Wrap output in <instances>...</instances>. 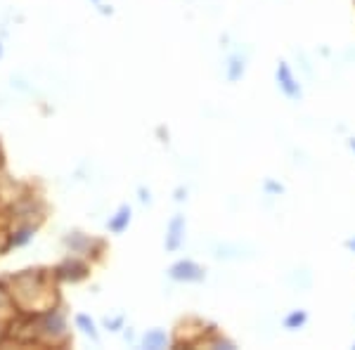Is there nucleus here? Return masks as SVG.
<instances>
[{"mask_svg":"<svg viewBox=\"0 0 355 350\" xmlns=\"http://www.w3.org/2000/svg\"><path fill=\"white\" fill-rule=\"evenodd\" d=\"M130 218H133V211H130V206L128 204L119 206L116 213L110 216V220H107V229H110L112 234H121V232H125V229H128Z\"/></svg>","mask_w":355,"mask_h":350,"instance_id":"8","label":"nucleus"},{"mask_svg":"<svg viewBox=\"0 0 355 350\" xmlns=\"http://www.w3.org/2000/svg\"><path fill=\"white\" fill-rule=\"evenodd\" d=\"M123 322H125V317L123 315H116V317H107V329L110 331H119V329H123Z\"/></svg>","mask_w":355,"mask_h":350,"instance_id":"16","label":"nucleus"},{"mask_svg":"<svg viewBox=\"0 0 355 350\" xmlns=\"http://www.w3.org/2000/svg\"><path fill=\"white\" fill-rule=\"evenodd\" d=\"M8 326H10V322H0V341H3L5 334H8Z\"/></svg>","mask_w":355,"mask_h":350,"instance_id":"19","label":"nucleus"},{"mask_svg":"<svg viewBox=\"0 0 355 350\" xmlns=\"http://www.w3.org/2000/svg\"><path fill=\"white\" fill-rule=\"evenodd\" d=\"M306 324H308V310H303V308L289 310V313L284 315V320H282V326L287 331H299Z\"/></svg>","mask_w":355,"mask_h":350,"instance_id":"9","label":"nucleus"},{"mask_svg":"<svg viewBox=\"0 0 355 350\" xmlns=\"http://www.w3.org/2000/svg\"><path fill=\"white\" fill-rule=\"evenodd\" d=\"M76 326L78 329L83 331L85 336H90L93 341H100V334H97V326H95V322H93V317L90 315H76Z\"/></svg>","mask_w":355,"mask_h":350,"instance_id":"13","label":"nucleus"},{"mask_svg":"<svg viewBox=\"0 0 355 350\" xmlns=\"http://www.w3.org/2000/svg\"><path fill=\"white\" fill-rule=\"evenodd\" d=\"M353 3H355V0H353Z\"/></svg>","mask_w":355,"mask_h":350,"instance_id":"25","label":"nucleus"},{"mask_svg":"<svg viewBox=\"0 0 355 350\" xmlns=\"http://www.w3.org/2000/svg\"><path fill=\"white\" fill-rule=\"evenodd\" d=\"M246 73V55L242 53H232L227 57V64H225V78L230 83H239Z\"/></svg>","mask_w":355,"mask_h":350,"instance_id":"7","label":"nucleus"},{"mask_svg":"<svg viewBox=\"0 0 355 350\" xmlns=\"http://www.w3.org/2000/svg\"><path fill=\"white\" fill-rule=\"evenodd\" d=\"M36 322H38V338H41V343L67 341V322H64V317H62V313H57L55 308L41 313V317H38Z\"/></svg>","mask_w":355,"mask_h":350,"instance_id":"2","label":"nucleus"},{"mask_svg":"<svg viewBox=\"0 0 355 350\" xmlns=\"http://www.w3.org/2000/svg\"><path fill=\"white\" fill-rule=\"evenodd\" d=\"M0 57H3V45H0Z\"/></svg>","mask_w":355,"mask_h":350,"instance_id":"22","label":"nucleus"},{"mask_svg":"<svg viewBox=\"0 0 355 350\" xmlns=\"http://www.w3.org/2000/svg\"><path fill=\"white\" fill-rule=\"evenodd\" d=\"M168 277L173 279V282H180V284H199V282H204L206 270L199 265L197 261L180 258V261H175L173 265L168 268Z\"/></svg>","mask_w":355,"mask_h":350,"instance_id":"4","label":"nucleus"},{"mask_svg":"<svg viewBox=\"0 0 355 350\" xmlns=\"http://www.w3.org/2000/svg\"><path fill=\"white\" fill-rule=\"evenodd\" d=\"M187 197V189H182V187H178L175 189V202H182V199Z\"/></svg>","mask_w":355,"mask_h":350,"instance_id":"18","label":"nucleus"},{"mask_svg":"<svg viewBox=\"0 0 355 350\" xmlns=\"http://www.w3.org/2000/svg\"><path fill=\"white\" fill-rule=\"evenodd\" d=\"M140 199H142V202H150V192H145V189H140Z\"/></svg>","mask_w":355,"mask_h":350,"instance_id":"20","label":"nucleus"},{"mask_svg":"<svg viewBox=\"0 0 355 350\" xmlns=\"http://www.w3.org/2000/svg\"><path fill=\"white\" fill-rule=\"evenodd\" d=\"M263 192H266L268 197H279V194H284V185L277 180H272V177H266V182H263Z\"/></svg>","mask_w":355,"mask_h":350,"instance_id":"15","label":"nucleus"},{"mask_svg":"<svg viewBox=\"0 0 355 350\" xmlns=\"http://www.w3.org/2000/svg\"><path fill=\"white\" fill-rule=\"evenodd\" d=\"M353 348H355V343H353Z\"/></svg>","mask_w":355,"mask_h":350,"instance_id":"24","label":"nucleus"},{"mask_svg":"<svg viewBox=\"0 0 355 350\" xmlns=\"http://www.w3.org/2000/svg\"><path fill=\"white\" fill-rule=\"evenodd\" d=\"M88 272H90L88 263L81 261V258H76V256H71L55 270V277L67 279V282H81V279L88 277Z\"/></svg>","mask_w":355,"mask_h":350,"instance_id":"6","label":"nucleus"},{"mask_svg":"<svg viewBox=\"0 0 355 350\" xmlns=\"http://www.w3.org/2000/svg\"><path fill=\"white\" fill-rule=\"evenodd\" d=\"M185 234H187L185 216L175 213L168 220V225H166V239H164L166 251H168V254H175V251H180L182 244H185Z\"/></svg>","mask_w":355,"mask_h":350,"instance_id":"5","label":"nucleus"},{"mask_svg":"<svg viewBox=\"0 0 355 350\" xmlns=\"http://www.w3.org/2000/svg\"><path fill=\"white\" fill-rule=\"evenodd\" d=\"M31 237H33V227L31 225H21L12 234V239H10L8 246H24L26 242H31Z\"/></svg>","mask_w":355,"mask_h":350,"instance_id":"14","label":"nucleus"},{"mask_svg":"<svg viewBox=\"0 0 355 350\" xmlns=\"http://www.w3.org/2000/svg\"><path fill=\"white\" fill-rule=\"evenodd\" d=\"M12 298L15 306L28 315H41L45 310H53L57 303L55 284L45 277L41 270H26L12 279Z\"/></svg>","mask_w":355,"mask_h":350,"instance_id":"1","label":"nucleus"},{"mask_svg":"<svg viewBox=\"0 0 355 350\" xmlns=\"http://www.w3.org/2000/svg\"><path fill=\"white\" fill-rule=\"evenodd\" d=\"M15 298L5 286H0V322H12L15 317Z\"/></svg>","mask_w":355,"mask_h":350,"instance_id":"11","label":"nucleus"},{"mask_svg":"<svg viewBox=\"0 0 355 350\" xmlns=\"http://www.w3.org/2000/svg\"><path fill=\"white\" fill-rule=\"evenodd\" d=\"M343 246H346V249L351 251V254H355V234H353V237H348L346 242H343Z\"/></svg>","mask_w":355,"mask_h":350,"instance_id":"17","label":"nucleus"},{"mask_svg":"<svg viewBox=\"0 0 355 350\" xmlns=\"http://www.w3.org/2000/svg\"><path fill=\"white\" fill-rule=\"evenodd\" d=\"M348 147H351V152L355 154V137H351V140H348Z\"/></svg>","mask_w":355,"mask_h":350,"instance_id":"21","label":"nucleus"},{"mask_svg":"<svg viewBox=\"0 0 355 350\" xmlns=\"http://www.w3.org/2000/svg\"><path fill=\"white\" fill-rule=\"evenodd\" d=\"M95 242L93 239H88L85 234H81V232H73L71 237H67V246H71V251H76V254H93L90 251V246H93Z\"/></svg>","mask_w":355,"mask_h":350,"instance_id":"12","label":"nucleus"},{"mask_svg":"<svg viewBox=\"0 0 355 350\" xmlns=\"http://www.w3.org/2000/svg\"><path fill=\"white\" fill-rule=\"evenodd\" d=\"M168 346V334H166L164 329H150L145 336H142V348L147 350H162Z\"/></svg>","mask_w":355,"mask_h":350,"instance_id":"10","label":"nucleus"},{"mask_svg":"<svg viewBox=\"0 0 355 350\" xmlns=\"http://www.w3.org/2000/svg\"><path fill=\"white\" fill-rule=\"evenodd\" d=\"M93 3H100V0H93Z\"/></svg>","mask_w":355,"mask_h":350,"instance_id":"23","label":"nucleus"},{"mask_svg":"<svg viewBox=\"0 0 355 350\" xmlns=\"http://www.w3.org/2000/svg\"><path fill=\"white\" fill-rule=\"evenodd\" d=\"M275 83H277L279 93L291 102H299L303 97V85H301L299 76L294 73V69H291L289 62H284V60L277 62V67H275Z\"/></svg>","mask_w":355,"mask_h":350,"instance_id":"3","label":"nucleus"}]
</instances>
